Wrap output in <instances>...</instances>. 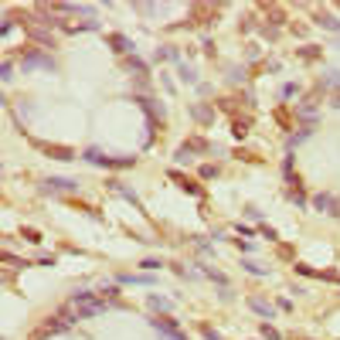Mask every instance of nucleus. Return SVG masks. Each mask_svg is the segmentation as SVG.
<instances>
[{
    "mask_svg": "<svg viewBox=\"0 0 340 340\" xmlns=\"http://www.w3.org/2000/svg\"><path fill=\"white\" fill-rule=\"evenodd\" d=\"M197 150H211V147L204 143V140H197V136H194V140H187V143L177 150V160H187L190 153H197Z\"/></svg>",
    "mask_w": 340,
    "mask_h": 340,
    "instance_id": "nucleus-3",
    "label": "nucleus"
},
{
    "mask_svg": "<svg viewBox=\"0 0 340 340\" xmlns=\"http://www.w3.org/2000/svg\"><path fill=\"white\" fill-rule=\"evenodd\" d=\"M317 55H320V48H317V44H306V48L300 51V58H306V61H310V58H317Z\"/></svg>",
    "mask_w": 340,
    "mask_h": 340,
    "instance_id": "nucleus-9",
    "label": "nucleus"
},
{
    "mask_svg": "<svg viewBox=\"0 0 340 340\" xmlns=\"http://www.w3.org/2000/svg\"><path fill=\"white\" fill-rule=\"evenodd\" d=\"M248 133V123H235V136H245Z\"/></svg>",
    "mask_w": 340,
    "mask_h": 340,
    "instance_id": "nucleus-15",
    "label": "nucleus"
},
{
    "mask_svg": "<svg viewBox=\"0 0 340 340\" xmlns=\"http://www.w3.org/2000/svg\"><path fill=\"white\" fill-rule=\"evenodd\" d=\"M330 85H340V72H330V78H327Z\"/></svg>",
    "mask_w": 340,
    "mask_h": 340,
    "instance_id": "nucleus-17",
    "label": "nucleus"
},
{
    "mask_svg": "<svg viewBox=\"0 0 340 340\" xmlns=\"http://www.w3.org/2000/svg\"><path fill=\"white\" fill-rule=\"evenodd\" d=\"M245 269H248V272H255V276H265V269H262V265H255V262H245Z\"/></svg>",
    "mask_w": 340,
    "mask_h": 340,
    "instance_id": "nucleus-12",
    "label": "nucleus"
},
{
    "mask_svg": "<svg viewBox=\"0 0 340 340\" xmlns=\"http://www.w3.org/2000/svg\"><path fill=\"white\" fill-rule=\"evenodd\" d=\"M201 177H204V180H211V177H218V167H211V164H204V167H201Z\"/></svg>",
    "mask_w": 340,
    "mask_h": 340,
    "instance_id": "nucleus-10",
    "label": "nucleus"
},
{
    "mask_svg": "<svg viewBox=\"0 0 340 340\" xmlns=\"http://www.w3.org/2000/svg\"><path fill=\"white\" fill-rule=\"evenodd\" d=\"M109 44H116V51H130V41L123 38V34H113V38H109Z\"/></svg>",
    "mask_w": 340,
    "mask_h": 340,
    "instance_id": "nucleus-8",
    "label": "nucleus"
},
{
    "mask_svg": "<svg viewBox=\"0 0 340 340\" xmlns=\"http://www.w3.org/2000/svg\"><path fill=\"white\" fill-rule=\"evenodd\" d=\"M313 208H320V211H327V214L340 218V197H334V194H317V197H313Z\"/></svg>",
    "mask_w": 340,
    "mask_h": 340,
    "instance_id": "nucleus-1",
    "label": "nucleus"
},
{
    "mask_svg": "<svg viewBox=\"0 0 340 340\" xmlns=\"http://www.w3.org/2000/svg\"><path fill=\"white\" fill-rule=\"evenodd\" d=\"M44 194H65V190H75V180H65V177H51V180H44Z\"/></svg>",
    "mask_w": 340,
    "mask_h": 340,
    "instance_id": "nucleus-2",
    "label": "nucleus"
},
{
    "mask_svg": "<svg viewBox=\"0 0 340 340\" xmlns=\"http://www.w3.org/2000/svg\"><path fill=\"white\" fill-rule=\"evenodd\" d=\"M24 238H27V242H41V235L34 231V228H27V231H24Z\"/></svg>",
    "mask_w": 340,
    "mask_h": 340,
    "instance_id": "nucleus-13",
    "label": "nucleus"
},
{
    "mask_svg": "<svg viewBox=\"0 0 340 340\" xmlns=\"http://www.w3.org/2000/svg\"><path fill=\"white\" fill-rule=\"evenodd\" d=\"M194 119H201V123H211V119H214V113H211L208 106H194Z\"/></svg>",
    "mask_w": 340,
    "mask_h": 340,
    "instance_id": "nucleus-6",
    "label": "nucleus"
},
{
    "mask_svg": "<svg viewBox=\"0 0 340 340\" xmlns=\"http://www.w3.org/2000/svg\"><path fill=\"white\" fill-rule=\"evenodd\" d=\"M248 303H252V310H255V313H262V317H272V306H269L265 300H259V296H255V300H248Z\"/></svg>",
    "mask_w": 340,
    "mask_h": 340,
    "instance_id": "nucleus-5",
    "label": "nucleus"
},
{
    "mask_svg": "<svg viewBox=\"0 0 340 340\" xmlns=\"http://www.w3.org/2000/svg\"><path fill=\"white\" fill-rule=\"evenodd\" d=\"M180 78H184V82H194V72H190L187 65H184V68H180Z\"/></svg>",
    "mask_w": 340,
    "mask_h": 340,
    "instance_id": "nucleus-16",
    "label": "nucleus"
},
{
    "mask_svg": "<svg viewBox=\"0 0 340 340\" xmlns=\"http://www.w3.org/2000/svg\"><path fill=\"white\" fill-rule=\"evenodd\" d=\"M262 334H265V337H269V340H279V334H276V330H272L269 323H265V327H262Z\"/></svg>",
    "mask_w": 340,
    "mask_h": 340,
    "instance_id": "nucleus-14",
    "label": "nucleus"
},
{
    "mask_svg": "<svg viewBox=\"0 0 340 340\" xmlns=\"http://www.w3.org/2000/svg\"><path fill=\"white\" fill-rule=\"evenodd\" d=\"M317 24L327 27V31H340V20L334 17V14H317Z\"/></svg>",
    "mask_w": 340,
    "mask_h": 340,
    "instance_id": "nucleus-4",
    "label": "nucleus"
},
{
    "mask_svg": "<svg viewBox=\"0 0 340 340\" xmlns=\"http://www.w3.org/2000/svg\"><path fill=\"white\" fill-rule=\"evenodd\" d=\"M44 150L51 153V157H58V160H72V157H75L72 150H65V147H44Z\"/></svg>",
    "mask_w": 340,
    "mask_h": 340,
    "instance_id": "nucleus-7",
    "label": "nucleus"
},
{
    "mask_svg": "<svg viewBox=\"0 0 340 340\" xmlns=\"http://www.w3.org/2000/svg\"><path fill=\"white\" fill-rule=\"evenodd\" d=\"M0 72H3V82H10V75H14V65H10V61H3V68H0Z\"/></svg>",
    "mask_w": 340,
    "mask_h": 340,
    "instance_id": "nucleus-11",
    "label": "nucleus"
}]
</instances>
